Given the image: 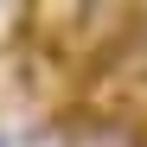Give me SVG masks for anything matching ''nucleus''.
Returning a JSON list of instances; mask_svg holds the SVG:
<instances>
[{"label":"nucleus","mask_w":147,"mask_h":147,"mask_svg":"<svg viewBox=\"0 0 147 147\" xmlns=\"http://www.w3.org/2000/svg\"><path fill=\"white\" fill-rule=\"evenodd\" d=\"M0 147H13V141H0Z\"/></svg>","instance_id":"2"},{"label":"nucleus","mask_w":147,"mask_h":147,"mask_svg":"<svg viewBox=\"0 0 147 147\" xmlns=\"http://www.w3.org/2000/svg\"><path fill=\"white\" fill-rule=\"evenodd\" d=\"M64 147H147V128L128 115H90L83 128H70Z\"/></svg>","instance_id":"1"}]
</instances>
